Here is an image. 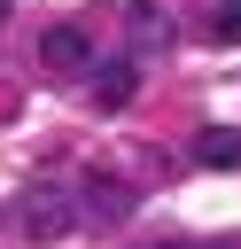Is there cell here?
I'll use <instances>...</instances> for the list:
<instances>
[{"mask_svg":"<svg viewBox=\"0 0 241 249\" xmlns=\"http://www.w3.org/2000/svg\"><path fill=\"white\" fill-rule=\"evenodd\" d=\"M23 233H31V241L78 233V195H70V187H31V195H23Z\"/></svg>","mask_w":241,"mask_h":249,"instance_id":"obj_1","label":"cell"},{"mask_svg":"<svg viewBox=\"0 0 241 249\" xmlns=\"http://www.w3.org/2000/svg\"><path fill=\"white\" fill-rule=\"evenodd\" d=\"M39 62H47L54 78H86V70H93V39H86L78 23H54V31L39 39Z\"/></svg>","mask_w":241,"mask_h":249,"instance_id":"obj_2","label":"cell"},{"mask_svg":"<svg viewBox=\"0 0 241 249\" xmlns=\"http://www.w3.org/2000/svg\"><path fill=\"white\" fill-rule=\"evenodd\" d=\"M117 16H124V31H132L140 47H171V16H163V8H148V0H124Z\"/></svg>","mask_w":241,"mask_h":249,"instance_id":"obj_3","label":"cell"},{"mask_svg":"<svg viewBox=\"0 0 241 249\" xmlns=\"http://www.w3.org/2000/svg\"><path fill=\"white\" fill-rule=\"evenodd\" d=\"M194 163H210V171H233V163H241V132H233V124H210V132H194Z\"/></svg>","mask_w":241,"mask_h":249,"instance_id":"obj_4","label":"cell"},{"mask_svg":"<svg viewBox=\"0 0 241 249\" xmlns=\"http://www.w3.org/2000/svg\"><path fill=\"white\" fill-rule=\"evenodd\" d=\"M93 93H101V109H117V101L140 93V70H132V62H101V70H93Z\"/></svg>","mask_w":241,"mask_h":249,"instance_id":"obj_5","label":"cell"},{"mask_svg":"<svg viewBox=\"0 0 241 249\" xmlns=\"http://www.w3.org/2000/svg\"><path fill=\"white\" fill-rule=\"evenodd\" d=\"M78 202H86L93 218H124V210H132V187H117V179H86Z\"/></svg>","mask_w":241,"mask_h":249,"instance_id":"obj_6","label":"cell"},{"mask_svg":"<svg viewBox=\"0 0 241 249\" xmlns=\"http://www.w3.org/2000/svg\"><path fill=\"white\" fill-rule=\"evenodd\" d=\"M210 31H218V39H225V47H233V39H241V0H225V8H218V16H210Z\"/></svg>","mask_w":241,"mask_h":249,"instance_id":"obj_7","label":"cell"},{"mask_svg":"<svg viewBox=\"0 0 241 249\" xmlns=\"http://www.w3.org/2000/svg\"><path fill=\"white\" fill-rule=\"evenodd\" d=\"M0 23H8V0H0Z\"/></svg>","mask_w":241,"mask_h":249,"instance_id":"obj_8","label":"cell"}]
</instances>
